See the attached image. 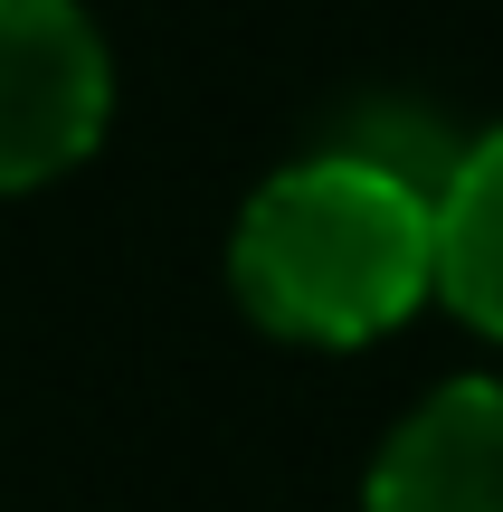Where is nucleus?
<instances>
[{
  "label": "nucleus",
  "instance_id": "nucleus-4",
  "mask_svg": "<svg viewBox=\"0 0 503 512\" xmlns=\"http://www.w3.org/2000/svg\"><path fill=\"white\" fill-rule=\"evenodd\" d=\"M428 200H437V294H447L475 332L503 342V124L428 190Z\"/></svg>",
  "mask_w": 503,
  "mask_h": 512
},
{
  "label": "nucleus",
  "instance_id": "nucleus-3",
  "mask_svg": "<svg viewBox=\"0 0 503 512\" xmlns=\"http://www.w3.org/2000/svg\"><path fill=\"white\" fill-rule=\"evenodd\" d=\"M361 512H503V380H447L409 408Z\"/></svg>",
  "mask_w": 503,
  "mask_h": 512
},
{
  "label": "nucleus",
  "instance_id": "nucleus-2",
  "mask_svg": "<svg viewBox=\"0 0 503 512\" xmlns=\"http://www.w3.org/2000/svg\"><path fill=\"white\" fill-rule=\"evenodd\" d=\"M114 105L105 38L76 0H0V190L86 162Z\"/></svg>",
  "mask_w": 503,
  "mask_h": 512
},
{
  "label": "nucleus",
  "instance_id": "nucleus-1",
  "mask_svg": "<svg viewBox=\"0 0 503 512\" xmlns=\"http://www.w3.org/2000/svg\"><path fill=\"white\" fill-rule=\"evenodd\" d=\"M238 304L295 342H371L437 285V200L380 152H314L247 200Z\"/></svg>",
  "mask_w": 503,
  "mask_h": 512
}]
</instances>
